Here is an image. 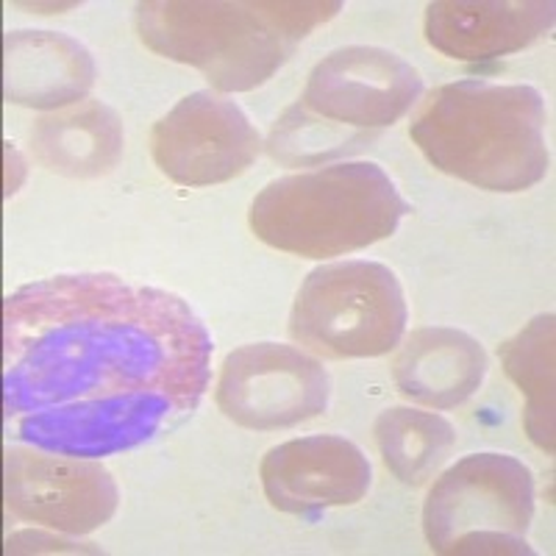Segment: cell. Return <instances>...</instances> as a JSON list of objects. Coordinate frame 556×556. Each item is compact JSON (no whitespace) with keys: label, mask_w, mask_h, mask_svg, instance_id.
Returning a JSON list of instances; mask_svg holds the SVG:
<instances>
[{"label":"cell","mask_w":556,"mask_h":556,"mask_svg":"<svg viewBox=\"0 0 556 556\" xmlns=\"http://www.w3.org/2000/svg\"><path fill=\"white\" fill-rule=\"evenodd\" d=\"M215 342L190 301L114 273H62L3 301V424L51 454H123L201 406Z\"/></svg>","instance_id":"obj_1"},{"label":"cell","mask_w":556,"mask_h":556,"mask_svg":"<svg viewBox=\"0 0 556 556\" xmlns=\"http://www.w3.org/2000/svg\"><path fill=\"white\" fill-rule=\"evenodd\" d=\"M337 12L340 0H148L134 26L148 51L201 70L217 92H251Z\"/></svg>","instance_id":"obj_2"},{"label":"cell","mask_w":556,"mask_h":556,"mask_svg":"<svg viewBox=\"0 0 556 556\" xmlns=\"http://www.w3.org/2000/svg\"><path fill=\"white\" fill-rule=\"evenodd\" d=\"M409 137L429 165L486 192H523L548 173L545 101L529 84L479 78L429 92Z\"/></svg>","instance_id":"obj_3"},{"label":"cell","mask_w":556,"mask_h":556,"mask_svg":"<svg viewBox=\"0 0 556 556\" xmlns=\"http://www.w3.org/2000/svg\"><path fill=\"white\" fill-rule=\"evenodd\" d=\"M409 203L376 162H334L276 178L253 198L248 226L276 251L331 260L399 231Z\"/></svg>","instance_id":"obj_4"},{"label":"cell","mask_w":556,"mask_h":556,"mask_svg":"<svg viewBox=\"0 0 556 556\" xmlns=\"http://www.w3.org/2000/svg\"><path fill=\"white\" fill-rule=\"evenodd\" d=\"M409 323L404 287L381 262L320 265L304 278L290 337L323 359H374L401 345Z\"/></svg>","instance_id":"obj_5"},{"label":"cell","mask_w":556,"mask_h":556,"mask_svg":"<svg viewBox=\"0 0 556 556\" xmlns=\"http://www.w3.org/2000/svg\"><path fill=\"white\" fill-rule=\"evenodd\" d=\"M534 476L509 454H470L426 495L424 531L437 554H534Z\"/></svg>","instance_id":"obj_6"},{"label":"cell","mask_w":556,"mask_h":556,"mask_svg":"<svg viewBox=\"0 0 556 556\" xmlns=\"http://www.w3.org/2000/svg\"><path fill=\"white\" fill-rule=\"evenodd\" d=\"M217 409L251 431L292 429L329 409V370L301 348L251 342L223 359Z\"/></svg>","instance_id":"obj_7"},{"label":"cell","mask_w":556,"mask_h":556,"mask_svg":"<svg viewBox=\"0 0 556 556\" xmlns=\"http://www.w3.org/2000/svg\"><path fill=\"white\" fill-rule=\"evenodd\" d=\"M424 96V78L399 53L376 45H345L312 67L298 103L326 123L379 134Z\"/></svg>","instance_id":"obj_8"},{"label":"cell","mask_w":556,"mask_h":556,"mask_svg":"<svg viewBox=\"0 0 556 556\" xmlns=\"http://www.w3.org/2000/svg\"><path fill=\"white\" fill-rule=\"evenodd\" d=\"M262 153V137L231 98L201 89L181 98L151 131V156L181 187H215L242 176Z\"/></svg>","instance_id":"obj_9"},{"label":"cell","mask_w":556,"mask_h":556,"mask_svg":"<svg viewBox=\"0 0 556 556\" xmlns=\"http://www.w3.org/2000/svg\"><path fill=\"white\" fill-rule=\"evenodd\" d=\"M3 490L14 518L81 538L114 518L121 490L101 459L9 445Z\"/></svg>","instance_id":"obj_10"},{"label":"cell","mask_w":556,"mask_h":556,"mask_svg":"<svg viewBox=\"0 0 556 556\" xmlns=\"http://www.w3.org/2000/svg\"><path fill=\"white\" fill-rule=\"evenodd\" d=\"M260 476L273 509L312 518L359 504L370 490L374 468L365 451L345 437L312 434L267 451Z\"/></svg>","instance_id":"obj_11"},{"label":"cell","mask_w":556,"mask_h":556,"mask_svg":"<svg viewBox=\"0 0 556 556\" xmlns=\"http://www.w3.org/2000/svg\"><path fill=\"white\" fill-rule=\"evenodd\" d=\"M551 0H437L426 7V39L459 62H486L518 53L554 28Z\"/></svg>","instance_id":"obj_12"},{"label":"cell","mask_w":556,"mask_h":556,"mask_svg":"<svg viewBox=\"0 0 556 556\" xmlns=\"http://www.w3.org/2000/svg\"><path fill=\"white\" fill-rule=\"evenodd\" d=\"M7 101L14 106L59 112L87 101L96 87V59L84 42L59 31L7 34Z\"/></svg>","instance_id":"obj_13"},{"label":"cell","mask_w":556,"mask_h":556,"mask_svg":"<svg viewBox=\"0 0 556 556\" xmlns=\"http://www.w3.org/2000/svg\"><path fill=\"white\" fill-rule=\"evenodd\" d=\"M486 351L468 331L429 326L406 337L392 362V379L404 399L429 409H456L481 390Z\"/></svg>","instance_id":"obj_14"},{"label":"cell","mask_w":556,"mask_h":556,"mask_svg":"<svg viewBox=\"0 0 556 556\" xmlns=\"http://www.w3.org/2000/svg\"><path fill=\"white\" fill-rule=\"evenodd\" d=\"M126 134L121 114L101 101L42 114L31 128V151L45 170L67 178H101L121 165Z\"/></svg>","instance_id":"obj_15"},{"label":"cell","mask_w":556,"mask_h":556,"mask_svg":"<svg viewBox=\"0 0 556 556\" xmlns=\"http://www.w3.org/2000/svg\"><path fill=\"white\" fill-rule=\"evenodd\" d=\"M554 315H538L498 348L504 374L523 392V429L543 454H554Z\"/></svg>","instance_id":"obj_16"},{"label":"cell","mask_w":556,"mask_h":556,"mask_svg":"<svg viewBox=\"0 0 556 556\" xmlns=\"http://www.w3.org/2000/svg\"><path fill=\"white\" fill-rule=\"evenodd\" d=\"M374 434L387 470L409 486L426 484L456 448V429L443 415L412 406L381 412Z\"/></svg>","instance_id":"obj_17"},{"label":"cell","mask_w":556,"mask_h":556,"mask_svg":"<svg viewBox=\"0 0 556 556\" xmlns=\"http://www.w3.org/2000/svg\"><path fill=\"white\" fill-rule=\"evenodd\" d=\"M376 137L379 134L354 131V128L320 121V117L306 112L301 103H292L273 126L270 139H267V153L278 165L309 167L365 151Z\"/></svg>","instance_id":"obj_18"}]
</instances>
